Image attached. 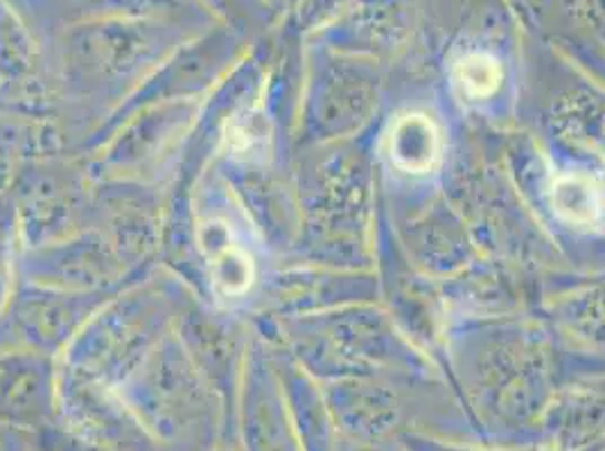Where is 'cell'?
I'll return each mask as SVG.
<instances>
[{"mask_svg": "<svg viewBox=\"0 0 605 451\" xmlns=\"http://www.w3.org/2000/svg\"><path fill=\"white\" fill-rule=\"evenodd\" d=\"M389 156L405 172H430L441 158V132L423 113L400 117L389 136Z\"/></svg>", "mask_w": 605, "mask_h": 451, "instance_id": "6da1fadb", "label": "cell"}, {"mask_svg": "<svg viewBox=\"0 0 605 451\" xmlns=\"http://www.w3.org/2000/svg\"><path fill=\"white\" fill-rule=\"evenodd\" d=\"M199 237L211 260L213 287L222 296L244 294L253 283V263L251 255L231 239V228L226 224H211L201 228Z\"/></svg>", "mask_w": 605, "mask_h": 451, "instance_id": "7a4b0ae2", "label": "cell"}, {"mask_svg": "<svg viewBox=\"0 0 605 451\" xmlns=\"http://www.w3.org/2000/svg\"><path fill=\"white\" fill-rule=\"evenodd\" d=\"M549 202L554 213L574 226H594L605 219V187L583 172L558 176L552 183Z\"/></svg>", "mask_w": 605, "mask_h": 451, "instance_id": "3957f363", "label": "cell"}, {"mask_svg": "<svg viewBox=\"0 0 605 451\" xmlns=\"http://www.w3.org/2000/svg\"><path fill=\"white\" fill-rule=\"evenodd\" d=\"M454 80L470 98H488L500 89L502 69L491 54L473 52L456 61Z\"/></svg>", "mask_w": 605, "mask_h": 451, "instance_id": "277c9868", "label": "cell"}]
</instances>
